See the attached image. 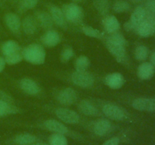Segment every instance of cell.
<instances>
[{"mask_svg": "<svg viewBox=\"0 0 155 145\" xmlns=\"http://www.w3.org/2000/svg\"><path fill=\"white\" fill-rule=\"evenodd\" d=\"M127 40L121 33L116 32L110 34L107 39V48L118 62L124 63L127 60Z\"/></svg>", "mask_w": 155, "mask_h": 145, "instance_id": "6da1fadb", "label": "cell"}, {"mask_svg": "<svg viewBox=\"0 0 155 145\" xmlns=\"http://www.w3.org/2000/svg\"><path fill=\"white\" fill-rule=\"evenodd\" d=\"M24 60L33 64L40 65L45 62V51L39 44H30L24 48L22 51Z\"/></svg>", "mask_w": 155, "mask_h": 145, "instance_id": "7a4b0ae2", "label": "cell"}, {"mask_svg": "<svg viewBox=\"0 0 155 145\" xmlns=\"http://www.w3.org/2000/svg\"><path fill=\"white\" fill-rule=\"evenodd\" d=\"M61 10L63 11L66 21L72 22L74 24L80 23L83 18V9L80 6L75 3L64 5Z\"/></svg>", "mask_w": 155, "mask_h": 145, "instance_id": "3957f363", "label": "cell"}, {"mask_svg": "<svg viewBox=\"0 0 155 145\" xmlns=\"http://www.w3.org/2000/svg\"><path fill=\"white\" fill-rule=\"evenodd\" d=\"M71 80L76 85L83 89L91 88L95 82L93 76L87 71H75L71 75Z\"/></svg>", "mask_w": 155, "mask_h": 145, "instance_id": "277c9868", "label": "cell"}, {"mask_svg": "<svg viewBox=\"0 0 155 145\" xmlns=\"http://www.w3.org/2000/svg\"><path fill=\"white\" fill-rule=\"evenodd\" d=\"M102 112L107 118L112 120L122 121L125 119L127 114L122 107L114 104H106L103 106Z\"/></svg>", "mask_w": 155, "mask_h": 145, "instance_id": "5b68a950", "label": "cell"}, {"mask_svg": "<svg viewBox=\"0 0 155 145\" xmlns=\"http://www.w3.org/2000/svg\"><path fill=\"white\" fill-rule=\"evenodd\" d=\"M55 115L60 120L68 124H77L80 121V116L74 110L66 107H58L55 110Z\"/></svg>", "mask_w": 155, "mask_h": 145, "instance_id": "8992f818", "label": "cell"}, {"mask_svg": "<svg viewBox=\"0 0 155 145\" xmlns=\"http://www.w3.org/2000/svg\"><path fill=\"white\" fill-rule=\"evenodd\" d=\"M77 92L71 88H66L61 91L57 96V100L61 105L71 106L77 100Z\"/></svg>", "mask_w": 155, "mask_h": 145, "instance_id": "52a82bcc", "label": "cell"}, {"mask_svg": "<svg viewBox=\"0 0 155 145\" xmlns=\"http://www.w3.org/2000/svg\"><path fill=\"white\" fill-rule=\"evenodd\" d=\"M132 106L139 111H155V98H136L132 103Z\"/></svg>", "mask_w": 155, "mask_h": 145, "instance_id": "ba28073f", "label": "cell"}, {"mask_svg": "<svg viewBox=\"0 0 155 145\" xmlns=\"http://www.w3.org/2000/svg\"><path fill=\"white\" fill-rule=\"evenodd\" d=\"M20 87L24 92L30 95H37L40 92L39 85L30 78H23L20 80Z\"/></svg>", "mask_w": 155, "mask_h": 145, "instance_id": "9c48e42d", "label": "cell"}, {"mask_svg": "<svg viewBox=\"0 0 155 145\" xmlns=\"http://www.w3.org/2000/svg\"><path fill=\"white\" fill-rule=\"evenodd\" d=\"M41 42L46 47H54L61 42V36L54 30H48L41 37Z\"/></svg>", "mask_w": 155, "mask_h": 145, "instance_id": "30bf717a", "label": "cell"}, {"mask_svg": "<svg viewBox=\"0 0 155 145\" xmlns=\"http://www.w3.org/2000/svg\"><path fill=\"white\" fill-rule=\"evenodd\" d=\"M8 28L14 33H18L21 27V21L18 14L12 12L7 13L4 17Z\"/></svg>", "mask_w": 155, "mask_h": 145, "instance_id": "8fae6325", "label": "cell"}, {"mask_svg": "<svg viewBox=\"0 0 155 145\" xmlns=\"http://www.w3.org/2000/svg\"><path fill=\"white\" fill-rule=\"evenodd\" d=\"M125 83L124 76L120 72H112L105 77V84L112 89H119Z\"/></svg>", "mask_w": 155, "mask_h": 145, "instance_id": "7c38bea8", "label": "cell"}, {"mask_svg": "<svg viewBox=\"0 0 155 145\" xmlns=\"http://www.w3.org/2000/svg\"><path fill=\"white\" fill-rule=\"evenodd\" d=\"M44 126L48 131L58 134H67L68 133V127L63 123L55 119H48L44 122Z\"/></svg>", "mask_w": 155, "mask_h": 145, "instance_id": "4fadbf2b", "label": "cell"}, {"mask_svg": "<svg viewBox=\"0 0 155 145\" xmlns=\"http://www.w3.org/2000/svg\"><path fill=\"white\" fill-rule=\"evenodd\" d=\"M35 18L42 28L47 30H51L54 22L49 13L46 11H36L35 14Z\"/></svg>", "mask_w": 155, "mask_h": 145, "instance_id": "5bb4252c", "label": "cell"}, {"mask_svg": "<svg viewBox=\"0 0 155 145\" xmlns=\"http://www.w3.org/2000/svg\"><path fill=\"white\" fill-rule=\"evenodd\" d=\"M50 14L53 20V22L57 24L58 27L61 28H66L67 27V21L64 15L63 11L58 6L52 5L50 8Z\"/></svg>", "mask_w": 155, "mask_h": 145, "instance_id": "9a60e30c", "label": "cell"}, {"mask_svg": "<svg viewBox=\"0 0 155 145\" xmlns=\"http://www.w3.org/2000/svg\"><path fill=\"white\" fill-rule=\"evenodd\" d=\"M154 66L149 62H145L139 65L137 70L138 76L142 80L150 79L154 74Z\"/></svg>", "mask_w": 155, "mask_h": 145, "instance_id": "2e32d148", "label": "cell"}, {"mask_svg": "<svg viewBox=\"0 0 155 145\" xmlns=\"http://www.w3.org/2000/svg\"><path fill=\"white\" fill-rule=\"evenodd\" d=\"M103 27L105 31L109 34L116 33L120 28V24L117 18L113 15L107 16L103 20Z\"/></svg>", "mask_w": 155, "mask_h": 145, "instance_id": "e0dca14e", "label": "cell"}, {"mask_svg": "<svg viewBox=\"0 0 155 145\" xmlns=\"http://www.w3.org/2000/svg\"><path fill=\"white\" fill-rule=\"evenodd\" d=\"M79 109L83 114L89 116H97L99 115L98 109L88 100H83L79 104Z\"/></svg>", "mask_w": 155, "mask_h": 145, "instance_id": "ac0fdd59", "label": "cell"}, {"mask_svg": "<svg viewBox=\"0 0 155 145\" xmlns=\"http://www.w3.org/2000/svg\"><path fill=\"white\" fill-rule=\"evenodd\" d=\"M23 30L24 33L27 35H33L36 33V28H37V23L34 17L31 15L25 17L21 23Z\"/></svg>", "mask_w": 155, "mask_h": 145, "instance_id": "d6986e66", "label": "cell"}, {"mask_svg": "<svg viewBox=\"0 0 155 145\" xmlns=\"http://www.w3.org/2000/svg\"><path fill=\"white\" fill-rule=\"evenodd\" d=\"M111 129V123L105 119H98L94 125V132L98 136H104L107 134Z\"/></svg>", "mask_w": 155, "mask_h": 145, "instance_id": "ffe728a7", "label": "cell"}, {"mask_svg": "<svg viewBox=\"0 0 155 145\" xmlns=\"http://www.w3.org/2000/svg\"><path fill=\"white\" fill-rule=\"evenodd\" d=\"M145 17H146V10L145 8H143L142 6H138L132 13L130 21L136 29V27L141 23L145 21Z\"/></svg>", "mask_w": 155, "mask_h": 145, "instance_id": "44dd1931", "label": "cell"}, {"mask_svg": "<svg viewBox=\"0 0 155 145\" xmlns=\"http://www.w3.org/2000/svg\"><path fill=\"white\" fill-rule=\"evenodd\" d=\"M2 53L4 56L9 55L15 52L21 51V47L19 44L15 40H8L3 42L1 47Z\"/></svg>", "mask_w": 155, "mask_h": 145, "instance_id": "7402d4cb", "label": "cell"}, {"mask_svg": "<svg viewBox=\"0 0 155 145\" xmlns=\"http://www.w3.org/2000/svg\"><path fill=\"white\" fill-rule=\"evenodd\" d=\"M137 33L142 37H148L154 32V26L151 22L148 21H144L136 27Z\"/></svg>", "mask_w": 155, "mask_h": 145, "instance_id": "603a6c76", "label": "cell"}, {"mask_svg": "<svg viewBox=\"0 0 155 145\" xmlns=\"http://www.w3.org/2000/svg\"><path fill=\"white\" fill-rule=\"evenodd\" d=\"M18 113V108L12 103L0 100V117Z\"/></svg>", "mask_w": 155, "mask_h": 145, "instance_id": "cb8c5ba5", "label": "cell"}, {"mask_svg": "<svg viewBox=\"0 0 155 145\" xmlns=\"http://www.w3.org/2000/svg\"><path fill=\"white\" fill-rule=\"evenodd\" d=\"M36 137L31 134H21L15 138V142L19 145H30L35 143Z\"/></svg>", "mask_w": 155, "mask_h": 145, "instance_id": "d4e9b609", "label": "cell"}, {"mask_svg": "<svg viewBox=\"0 0 155 145\" xmlns=\"http://www.w3.org/2000/svg\"><path fill=\"white\" fill-rule=\"evenodd\" d=\"M90 65V60L86 56L81 55L75 61L76 71H86Z\"/></svg>", "mask_w": 155, "mask_h": 145, "instance_id": "484cf974", "label": "cell"}, {"mask_svg": "<svg viewBox=\"0 0 155 145\" xmlns=\"http://www.w3.org/2000/svg\"><path fill=\"white\" fill-rule=\"evenodd\" d=\"M130 5L124 0H117L113 5V10L118 14L125 13L130 11Z\"/></svg>", "mask_w": 155, "mask_h": 145, "instance_id": "4316f807", "label": "cell"}, {"mask_svg": "<svg viewBox=\"0 0 155 145\" xmlns=\"http://www.w3.org/2000/svg\"><path fill=\"white\" fill-rule=\"evenodd\" d=\"M68 142L63 134L54 133L49 138V145H68Z\"/></svg>", "mask_w": 155, "mask_h": 145, "instance_id": "83f0119b", "label": "cell"}, {"mask_svg": "<svg viewBox=\"0 0 155 145\" xmlns=\"http://www.w3.org/2000/svg\"><path fill=\"white\" fill-rule=\"evenodd\" d=\"M94 7L101 14L104 15L109 11V2L107 0H95Z\"/></svg>", "mask_w": 155, "mask_h": 145, "instance_id": "f1b7e54d", "label": "cell"}, {"mask_svg": "<svg viewBox=\"0 0 155 145\" xmlns=\"http://www.w3.org/2000/svg\"><path fill=\"white\" fill-rule=\"evenodd\" d=\"M82 31L89 37L95 38V39H101L103 37V33L101 31L89 26H84L82 27Z\"/></svg>", "mask_w": 155, "mask_h": 145, "instance_id": "f546056e", "label": "cell"}, {"mask_svg": "<svg viewBox=\"0 0 155 145\" xmlns=\"http://www.w3.org/2000/svg\"><path fill=\"white\" fill-rule=\"evenodd\" d=\"M23 58H24V57H23L22 52H21V51L14 53V54H9V55L5 56V63H8V65L17 64V63L22 61Z\"/></svg>", "mask_w": 155, "mask_h": 145, "instance_id": "4dcf8cb0", "label": "cell"}, {"mask_svg": "<svg viewBox=\"0 0 155 145\" xmlns=\"http://www.w3.org/2000/svg\"><path fill=\"white\" fill-rule=\"evenodd\" d=\"M148 56V48L145 45H139L136 48L135 57L138 60H145Z\"/></svg>", "mask_w": 155, "mask_h": 145, "instance_id": "1f68e13d", "label": "cell"}, {"mask_svg": "<svg viewBox=\"0 0 155 145\" xmlns=\"http://www.w3.org/2000/svg\"><path fill=\"white\" fill-rule=\"evenodd\" d=\"M74 54V52L73 48L71 47H66L62 50L61 53V60L63 63H67L72 58Z\"/></svg>", "mask_w": 155, "mask_h": 145, "instance_id": "d6a6232c", "label": "cell"}, {"mask_svg": "<svg viewBox=\"0 0 155 145\" xmlns=\"http://www.w3.org/2000/svg\"><path fill=\"white\" fill-rule=\"evenodd\" d=\"M39 0H21V8L22 10L32 9L37 5Z\"/></svg>", "mask_w": 155, "mask_h": 145, "instance_id": "836d02e7", "label": "cell"}, {"mask_svg": "<svg viewBox=\"0 0 155 145\" xmlns=\"http://www.w3.org/2000/svg\"><path fill=\"white\" fill-rule=\"evenodd\" d=\"M145 10L151 13H155V0H148L145 5Z\"/></svg>", "mask_w": 155, "mask_h": 145, "instance_id": "e575fe53", "label": "cell"}, {"mask_svg": "<svg viewBox=\"0 0 155 145\" xmlns=\"http://www.w3.org/2000/svg\"><path fill=\"white\" fill-rule=\"evenodd\" d=\"M0 100L12 103V104L13 103V98H12V96H10L8 94H7L6 92H3L2 90H0Z\"/></svg>", "mask_w": 155, "mask_h": 145, "instance_id": "d590c367", "label": "cell"}, {"mask_svg": "<svg viewBox=\"0 0 155 145\" xmlns=\"http://www.w3.org/2000/svg\"><path fill=\"white\" fill-rule=\"evenodd\" d=\"M120 139L117 137H114L106 140L102 145H119Z\"/></svg>", "mask_w": 155, "mask_h": 145, "instance_id": "8d00e7d4", "label": "cell"}, {"mask_svg": "<svg viewBox=\"0 0 155 145\" xmlns=\"http://www.w3.org/2000/svg\"><path fill=\"white\" fill-rule=\"evenodd\" d=\"M124 28H125L127 31H130V30H135V29H136L134 26L132 24V23L130 22V21H129L128 22L125 23V24H124Z\"/></svg>", "mask_w": 155, "mask_h": 145, "instance_id": "74e56055", "label": "cell"}, {"mask_svg": "<svg viewBox=\"0 0 155 145\" xmlns=\"http://www.w3.org/2000/svg\"><path fill=\"white\" fill-rule=\"evenodd\" d=\"M5 64L6 63H5V58L0 56V72H2L3 69H5Z\"/></svg>", "mask_w": 155, "mask_h": 145, "instance_id": "f35d334b", "label": "cell"}, {"mask_svg": "<svg viewBox=\"0 0 155 145\" xmlns=\"http://www.w3.org/2000/svg\"><path fill=\"white\" fill-rule=\"evenodd\" d=\"M150 61H151L150 63H151V64H152L155 67V51L151 54V57H150Z\"/></svg>", "mask_w": 155, "mask_h": 145, "instance_id": "ab89813d", "label": "cell"}, {"mask_svg": "<svg viewBox=\"0 0 155 145\" xmlns=\"http://www.w3.org/2000/svg\"><path fill=\"white\" fill-rule=\"evenodd\" d=\"M30 145H49L46 143H44V142H39V143H33Z\"/></svg>", "mask_w": 155, "mask_h": 145, "instance_id": "60d3db41", "label": "cell"}, {"mask_svg": "<svg viewBox=\"0 0 155 145\" xmlns=\"http://www.w3.org/2000/svg\"><path fill=\"white\" fill-rule=\"evenodd\" d=\"M132 2H133L135 3H138V2H140L141 1H142V0H131Z\"/></svg>", "mask_w": 155, "mask_h": 145, "instance_id": "b9f144b4", "label": "cell"}, {"mask_svg": "<svg viewBox=\"0 0 155 145\" xmlns=\"http://www.w3.org/2000/svg\"><path fill=\"white\" fill-rule=\"evenodd\" d=\"M72 1H74V2H80V1H82V0H72Z\"/></svg>", "mask_w": 155, "mask_h": 145, "instance_id": "7bdbcfd3", "label": "cell"}, {"mask_svg": "<svg viewBox=\"0 0 155 145\" xmlns=\"http://www.w3.org/2000/svg\"><path fill=\"white\" fill-rule=\"evenodd\" d=\"M153 26H154V30L155 31V23H154V24Z\"/></svg>", "mask_w": 155, "mask_h": 145, "instance_id": "ee69618b", "label": "cell"}]
</instances>
